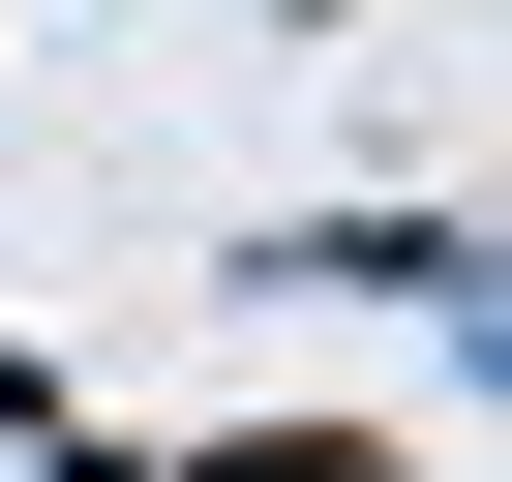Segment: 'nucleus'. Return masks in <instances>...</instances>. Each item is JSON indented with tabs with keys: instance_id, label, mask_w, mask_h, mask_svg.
<instances>
[]
</instances>
